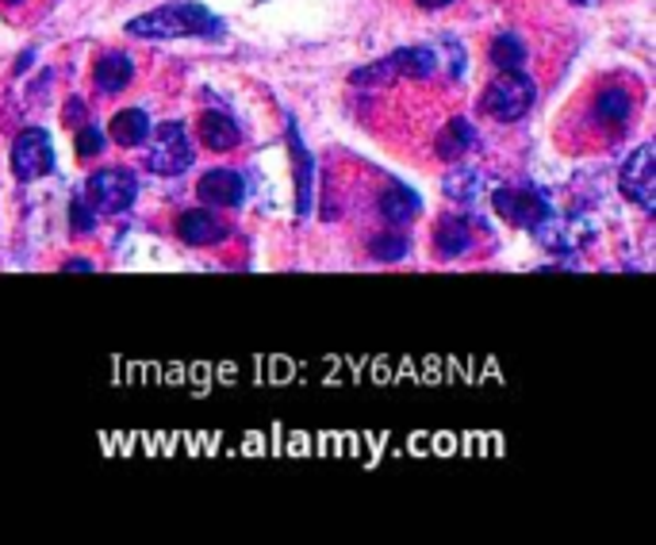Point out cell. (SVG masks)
Listing matches in <instances>:
<instances>
[{
	"mask_svg": "<svg viewBox=\"0 0 656 545\" xmlns=\"http://www.w3.org/2000/svg\"><path fill=\"white\" fill-rule=\"evenodd\" d=\"M656 151L649 143H642L634 154H630L626 169H622V192L634 200L642 212H653L656 208Z\"/></svg>",
	"mask_w": 656,
	"mask_h": 545,
	"instance_id": "5",
	"label": "cell"
},
{
	"mask_svg": "<svg viewBox=\"0 0 656 545\" xmlns=\"http://www.w3.org/2000/svg\"><path fill=\"white\" fill-rule=\"evenodd\" d=\"M231 235V223L215 212H204V208H192V212L177 215V238L189 246H215Z\"/></svg>",
	"mask_w": 656,
	"mask_h": 545,
	"instance_id": "8",
	"label": "cell"
},
{
	"mask_svg": "<svg viewBox=\"0 0 656 545\" xmlns=\"http://www.w3.org/2000/svg\"><path fill=\"white\" fill-rule=\"evenodd\" d=\"M51 166H54L51 138H46L43 131L31 127L12 143V169L20 181H35V177L51 174Z\"/></svg>",
	"mask_w": 656,
	"mask_h": 545,
	"instance_id": "7",
	"label": "cell"
},
{
	"mask_svg": "<svg viewBox=\"0 0 656 545\" xmlns=\"http://www.w3.org/2000/svg\"><path fill=\"white\" fill-rule=\"evenodd\" d=\"M472 238H476V223L468 220H442L434 231V251L437 258L453 262V258H465L472 251Z\"/></svg>",
	"mask_w": 656,
	"mask_h": 545,
	"instance_id": "12",
	"label": "cell"
},
{
	"mask_svg": "<svg viewBox=\"0 0 656 545\" xmlns=\"http://www.w3.org/2000/svg\"><path fill=\"white\" fill-rule=\"evenodd\" d=\"M491 66L496 69H522L526 66V43H522L519 35H499L496 43H491Z\"/></svg>",
	"mask_w": 656,
	"mask_h": 545,
	"instance_id": "16",
	"label": "cell"
},
{
	"mask_svg": "<svg viewBox=\"0 0 656 545\" xmlns=\"http://www.w3.org/2000/svg\"><path fill=\"white\" fill-rule=\"evenodd\" d=\"M204 27H215L208 20L204 8H158L151 15H138L127 23V35L138 38H181V35H197Z\"/></svg>",
	"mask_w": 656,
	"mask_h": 545,
	"instance_id": "3",
	"label": "cell"
},
{
	"mask_svg": "<svg viewBox=\"0 0 656 545\" xmlns=\"http://www.w3.org/2000/svg\"><path fill=\"white\" fill-rule=\"evenodd\" d=\"M108 135H112V143H120V146H143L146 135H151L146 112H135V108H127V112H115L112 123H108Z\"/></svg>",
	"mask_w": 656,
	"mask_h": 545,
	"instance_id": "15",
	"label": "cell"
},
{
	"mask_svg": "<svg viewBox=\"0 0 656 545\" xmlns=\"http://www.w3.org/2000/svg\"><path fill=\"white\" fill-rule=\"evenodd\" d=\"M197 138H200V146H204L208 154H231V151H238V146H242L238 127H234L223 112H204V115H200V120H197Z\"/></svg>",
	"mask_w": 656,
	"mask_h": 545,
	"instance_id": "11",
	"label": "cell"
},
{
	"mask_svg": "<svg viewBox=\"0 0 656 545\" xmlns=\"http://www.w3.org/2000/svg\"><path fill=\"white\" fill-rule=\"evenodd\" d=\"M192 162V143L189 135H185L181 123H166V127L154 135V146H151V166L154 174H181V169H189Z\"/></svg>",
	"mask_w": 656,
	"mask_h": 545,
	"instance_id": "6",
	"label": "cell"
},
{
	"mask_svg": "<svg viewBox=\"0 0 656 545\" xmlns=\"http://www.w3.org/2000/svg\"><path fill=\"white\" fill-rule=\"evenodd\" d=\"M92 81H97V89L104 92V97L123 92L131 81H135V58H131V54H120V51L100 54L97 66H92Z\"/></svg>",
	"mask_w": 656,
	"mask_h": 545,
	"instance_id": "9",
	"label": "cell"
},
{
	"mask_svg": "<svg viewBox=\"0 0 656 545\" xmlns=\"http://www.w3.org/2000/svg\"><path fill=\"white\" fill-rule=\"evenodd\" d=\"M415 8H426V12H437V8H449L453 0H411Z\"/></svg>",
	"mask_w": 656,
	"mask_h": 545,
	"instance_id": "20",
	"label": "cell"
},
{
	"mask_svg": "<svg viewBox=\"0 0 656 545\" xmlns=\"http://www.w3.org/2000/svg\"><path fill=\"white\" fill-rule=\"evenodd\" d=\"M0 8H4V15L12 20V15L27 12V8H38V0H0Z\"/></svg>",
	"mask_w": 656,
	"mask_h": 545,
	"instance_id": "18",
	"label": "cell"
},
{
	"mask_svg": "<svg viewBox=\"0 0 656 545\" xmlns=\"http://www.w3.org/2000/svg\"><path fill=\"white\" fill-rule=\"evenodd\" d=\"M645 108V85L634 74L591 77L557 123V146L568 154H603L634 131Z\"/></svg>",
	"mask_w": 656,
	"mask_h": 545,
	"instance_id": "1",
	"label": "cell"
},
{
	"mask_svg": "<svg viewBox=\"0 0 656 545\" xmlns=\"http://www.w3.org/2000/svg\"><path fill=\"white\" fill-rule=\"evenodd\" d=\"M537 100V85L530 74L522 69H499L488 81V89L480 92V112L496 123H514L534 108Z\"/></svg>",
	"mask_w": 656,
	"mask_h": 545,
	"instance_id": "2",
	"label": "cell"
},
{
	"mask_svg": "<svg viewBox=\"0 0 656 545\" xmlns=\"http://www.w3.org/2000/svg\"><path fill=\"white\" fill-rule=\"evenodd\" d=\"M496 212L514 227H534V223H542L545 204L534 192H496Z\"/></svg>",
	"mask_w": 656,
	"mask_h": 545,
	"instance_id": "13",
	"label": "cell"
},
{
	"mask_svg": "<svg viewBox=\"0 0 656 545\" xmlns=\"http://www.w3.org/2000/svg\"><path fill=\"white\" fill-rule=\"evenodd\" d=\"M377 212L388 227H403V223H411L419 215V200H415V192H408L403 185L385 181L377 189Z\"/></svg>",
	"mask_w": 656,
	"mask_h": 545,
	"instance_id": "10",
	"label": "cell"
},
{
	"mask_svg": "<svg viewBox=\"0 0 656 545\" xmlns=\"http://www.w3.org/2000/svg\"><path fill=\"white\" fill-rule=\"evenodd\" d=\"M135 189H138L135 174H131V169H123V166L100 169V174L89 177V200H92V208H97V212H104V215L123 212V208L135 200Z\"/></svg>",
	"mask_w": 656,
	"mask_h": 545,
	"instance_id": "4",
	"label": "cell"
},
{
	"mask_svg": "<svg viewBox=\"0 0 656 545\" xmlns=\"http://www.w3.org/2000/svg\"><path fill=\"white\" fill-rule=\"evenodd\" d=\"M85 120V108H81V100H69V108H66V123L74 127V123H81Z\"/></svg>",
	"mask_w": 656,
	"mask_h": 545,
	"instance_id": "19",
	"label": "cell"
},
{
	"mask_svg": "<svg viewBox=\"0 0 656 545\" xmlns=\"http://www.w3.org/2000/svg\"><path fill=\"white\" fill-rule=\"evenodd\" d=\"M242 192L246 189H242V177L234 174V169H212V174H204L197 185V197L219 208H234L242 200Z\"/></svg>",
	"mask_w": 656,
	"mask_h": 545,
	"instance_id": "14",
	"label": "cell"
},
{
	"mask_svg": "<svg viewBox=\"0 0 656 545\" xmlns=\"http://www.w3.org/2000/svg\"><path fill=\"white\" fill-rule=\"evenodd\" d=\"M104 151V135H100L97 127H85L81 135H77V158H92V154Z\"/></svg>",
	"mask_w": 656,
	"mask_h": 545,
	"instance_id": "17",
	"label": "cell"
}]
</instances>
